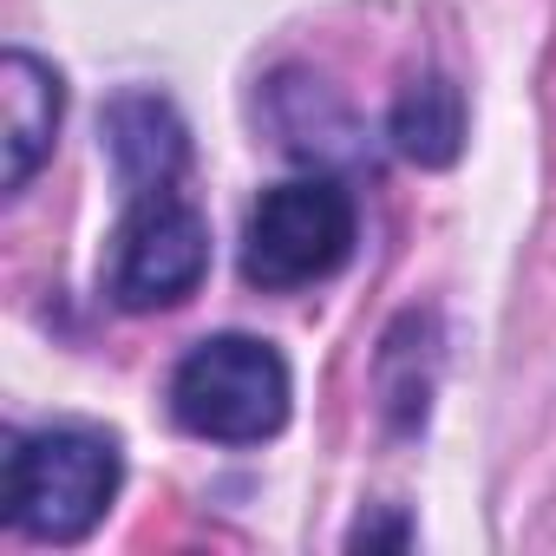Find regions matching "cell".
<instances>
[{
	"label": "cell",
	"instance_id": "6da1fadb",
	"mask_svg": "<svg viewBox=\"0 0 556 556\" xmlns=\"http://www.w3.org/2000/svg\"><path fill=\"white\" fill-rule=\"evenodd\" d=\"M118 484H125V458H118L112 432H99V426H40V432L8 445L0 510L34 543H79L112 510Z\"/></svg>",
	"mask_w": 556,
	"mask_h": 556
},
{
	"label": "cell",
	"instance_id": "7a4b0ae2",
	"mask_svg": "<svg viewBox=\"0 0 556 556\" xmlns=\"http://www.w3.org/2000/svg\"><path fill=\"white\" fill-rule=\"evenodd\" d=\"M289 361L255 334H210L170 374V413L216 445H262L289 426Z\"/></svg>",
	"mask_w": 556,
	"mask_h": 556
},
{
	"label": "cell",
	"instance_id": "3957f363",
	"mask_svg": "<svg viewBox=\"0 0 556 556\" xmlns=\"http://www.w3.org/2000/svg\"><path fill=\"white\" fill-rule=\"evenodd\" d=\"M354 255V197L334 177H289L262 190L242 223V275L249 289H308Z\"/></svg>",
	"mask_w": 556,
	"mask_h": 556
},
{
	"label": "cell",
	"instance_id": "277c9868",
	"mask_svg": "<svg viewBox=\"0 0 556 556\" xmlns=\"http://www.w3.org/2000/svg\"><path fill=\"white\" fill-rule=\"evenodd\" d=\"M203 275H210V223L177 190L131 197V210L112 236V268H105L112 302L131 315L177 308L184 295H197Z\"/></svg>",
	"mask_w": 556,
	"mask_h": 556
},
{
	"label": "cell",
	"instance_id": "5b68a950",
	"mask_svg": "<svg viewBox=\"0 0 556 556\" xmlns=\"http://www.w3.org/2000/svg\"><path fill=\"white\" fill-rule=\"evenodd\" d=\"M60 112H66V86L47 60L34 53H8L0 60V151H8V170L0 184L8 190H27L34 170L47 164L53 151V131H60Z\"/></svg>",
	"mask_w": 556,
	"mask_h": 556
},
{
	"label": "cell",
	"instance_id": "8992f818",
	"mask_svg": "<svg viewBox=\"0 0 556 556\" xmlns=\"http://www.w3.org/2000/svg\"><path fill=\"white\" fill-rule=\"evenodd\" d=\"M105 151H112V170L131 197L144 190H170L190 144H184V118L157 99V92H125L105 105Z\"/></svg>",
	"mask_w": 556,
	"mask_h": 556
},
{
	"label": "cell",
	"instance_id": "52a82bcc",
	"mask_svg": "<svg viewBox=\"0 0 556 556\" xmlns=\"http://www.w3.org/2000/svg\"><path fill=\"white\" fill-rule=\"evenodd\" d=\"M393 144H400V157H413L426 170L452 164L458 144H465V99H458V86L439 79V73L413 79L400 92V105H393Z\"/></svg>",
	"mask_w": 556,
	"mask_h": 556
},
{
	"label": "cell",
	"instance_id": "ba28073f",
	"mask_svg": "<svg viewBox=\"0 0 556 556\" xmlns=\"http://www.w3.org/2000/svg\"><path fill=\"white\" fill-rule=\"evenodd\" d=\"M354 543H406V523H361Z\"/></svg>",
	"mask_w": 556,
	"mask_h": 556
}]
</instances>
